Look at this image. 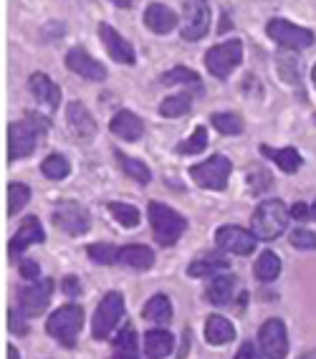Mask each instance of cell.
<instances>
[{"mask_svg": "<svg viewBox=\"0 0 316 359\" xmlns=\"http://www.w3.org/2000/svg\"><path fill=\"white\" fill-rule=\"evenodd\" d=\"M46 132H48V122L33 111H26L20 122L11 124L8 127V157H11V162L28 157Z\"/></svg>", "mask_w": 316, "mask_h": 359, "instance_id": "cell-1", "label": "cell"}, {"mask_svg": "<svg viewBox=\"0 0 316 359\" xmlns=\"http://www.w3.org/2000/svg\"><path fill=\"white\" fill-rule=\"evenodd\" d=\"M147 215H149V223H152L155 241L160 245H165V248L174 245L182 236H185L187 220L182 218L177 210H172L170 205H165V203H149Z\"/></svg>", "mask_w": 316, "mask_h": 359, "instance_id": "cell-2", "label": "cell"}, {"mask_svg": "<svg viewBox=\"0 0 316 359\" xmlns=\"http://www.w3.org/2000/svg\"><path fill=\"white\" fill-rule=\"evenodd\" d=\"M81 327H84V309L76 304H66V306L56 309L46 321V332L66 349H71L76 344Z\"/></svg>", "mask_w": 316, "mask_h": 359, "instance_id": "cell-3", "label": "cell"}, {"mask_svg": "<svg viewBox=\"0 0 316 359\" xmlns=\"http://www.w3.org/2000/svg\"><path fill=\"white\" fill-rule=\"evenodd\" d=\"M253 233L259 241H276L286 231L289 223V212L281 200H263L256 210H253Z\"/></svg>", "mask_w": 316, "mask_h": 359, "instance_id": "cell-4", "label": "cell"}, {"mask_svg": "<svg viewBox=\"0 0 316 359\" xmlns=\"http://www.w3.org/2000/svg\"><path fill=\"white\" fill-rule=\"evenodd\" d=\"M122 316H124V296L119 294V291H109V294L99 302L97 311H94V321H91L94 339L97 341L109 339L111 332L119 327Z\"/></svg>", "mask_w": 316, "mask_h": 359, "instance_id": "cell-5", "label": "cell"}, {"mask_svg": "<svg viewBox=\"0 0 316 359\" xmlns=\"http://www.w3.org/2000/svg\"><path fill=\"white\" fill-rule=\"evenodd\" d=\"M231 160L223 154H213L210 160L200 162V165L190 167V177L195 180V185L205 187V190H226L228 177H231Z\"/></svg>", "mask_w": 316, "mask_h": 359, "instance_id": "cell-6", "label": "cell"}, {"mask_svg": "<svg viewBox=\"0 0 316 359\" xmlns=\"http://www.w3.org/2000/svg\"><path fill=\"white\" fill-rule=\"evenodd\" d=\"M240 61H243V43L238 39H231L226 43L213 46L210 51L205 53V66L207 71L218 79H228L233 71L238 69Z\"/></svg>", "mask_w": 316, "mask_h": 359, "instance_id": "cell-7", "label": "cell"}, {"mask_svg": "<svg viewBox=\"0 0 316 359\" xmlns=\"http://www.w3.org/2000/svg\"><path fill=\"white\" fill-rule=\"evenodd\" d=\"M53 223L58 231H64L66 236H84L91 228V215L84 205H78L74 200H64L58 203L53 210Z\"/></svg>", "mask_w": 316, "mask_h": 359, "instance_id": "cell-8", "label": "cell"}, {"mask_svg": "<svg viewBox=\"0 0 316 359\" xmlns=\"http://www.w3.org/2000/svg\"><path fill=\"white\" fill-rule=\"evenodd\" d=\"M207 28H210V6H207V0H187L180 18V36L185 41H200L205 39Z\"/></svg>", "mask_w": 316, "mask_h": 359, "instance_id": "cell-9", "label": "cell"}, {"mask_svg": "<svg viewBox=\"0 0 316 359\" xmlns=\"http://www.w3.org/2000/svg\"><path fill=\"white\" fill-rule=\"evenodd\" d=\"M53 289H56L53 278H36V281L28 283L26 289H20V294H18L20 314H23V316L43 314L46 306L51 304Z\"/></svg>", "mask_w": 316, "mask_h": 359, "instance_id": "cell-10", "label": "cell"}, {"mask_svg": "<svg viewBox=\"0 0 316 359\" xmlns=\"http://www.w3.org/2000/svg\"><path fill=\"white\" fill-rule=\"evenodd\" d=\"M266 33L271 36V41H276L278 46H284V48H309L314 46V33L309 28H301L296 23H291V20L284 18H276L271 20L268 26H266Z\"/></svg>", "mask_w": 316, "mask_h": 359, "instance_id": "cell-11", "label": "cell"}, {"mask_svg": "<svg viewBox=\"0 0 316 359\" xmlns=\"http://www.w3.org/2000/svg\"><path fill=\"white\" fill-rule=\"evenodd\" d=\"M215 243L220 250L226 253H235V256H251L256 245H259V238L253 231H245L240 225H223L215 233Z\"/></svg>", "mask_w": 316, "mask_h": 359, "instance_id": "cell-12", "label": "cell"}, {"mask_svg": "<svg viewBox=\"0 0 316 359\" xmlns=\"http://www.w3.org/2000/svg\"><path fill=\"white\" fill-rule=\"evenodd\" d=\"M259 341L266 359H286L289 354V332L281 319L263 321V327L259 329Z\"/></svg>", "mask_w": 316, "mask_h": 359, "instance_id": "cell-13", "label": "cell"}, {"mask_svg": "<svg viewBox=\"0 0 316 359\" xmlns=\"http://www.w3.org/2000/svg\"><path fill=\"white\" fill-rule=\"evenodd\" d=\"M43 241H46L43 225H41V220L36 218V215H31V218L23 220V225L18 228V233L11 238V243H8V253H11V258H18L26 248L43 243Z\"/></svg>", "mask_w": 316, "mask_h": 359, "instance_id": "cell-14", "label": "cell"}, {"mask_svg": "<svg viewBox=\"0 0 316 359\" xmlns=\"http://www.w3.org/2000/svg\"><path fill=\"white\" fill-rule=\"evenodd\" d=\"M99 39H102L104 48H107V53H109L114 61H119V64H130V66L137 61L132 43L127 39H122L109 23H99Z\"/></svg>", "mask_w": 316, "mask_h": 359, "instance_id": "cell-15", "label": "cell"}, {"mask_svg": "<svg viewBox=\"0 0 316 359\" xmlns=\"http://www.w3.org/2000/svg\"><path fill=\"white\" fill-rule=\"evenodd\" d=\"M66 119H69V127L76 135V140L91 142L97 137V119L91 116V111L81 102H71L66 107Z\"/></svg>", "mask_w": 316, "mask_h": 359, "instance_id": "cell-16", "label": "cell"}, {"mask_svg": "<svg viewBox=\"0 0 316 359\" xmlns=\"http://www.w3.org/2000/svg\"><path fill=\"white\" fill-rule=\"evenodd\" d=\"M66 66L78 76L89 79V81H104L107 79V69L99 64L97 58H91L84 48H71L66 53Z\"/></svg>", "mask_w": 316, "mask_h": 359, "instance_id": "cell-17", "label": "cell"}, {"mask_svg": "<svg viewBox=\"0 0 316 359\" xmlns=\"http://www.w3.org/2000/svg\"><path fill=\"white\" fill-rule=\"evenodd\" d=\"M109 129H111V135H116L119 140L137 142V140H142V135H144V122L135 114V111L122 109L111 116Z\"/></svg>", "mask_w": 316, "mask_h": 359, "instance_id": "cell-18", "label": "cell"}, {"mask_svg": "<svg viewBox=\"0 0 316 359\" xmlns=\"http://www.w3.org/2000/svg\"><path fill=\"white\" fill-rule=\"evenodd\" d=\"M177 23H180L177 13H174L172 8L162 6V3H152V6H147V11H144V26H147L152 33L165 36V33L174 31Z\"/></svg>", "mask_w": 316, "mask_h": 359, "instance_id": "cell-19", "label": "cell"}, {"mask_svg": "<svg viewBox=\"0 0 316 359\" xmlns=\"http://www.w3.org/2000/svg\"><path fill=\"white\" fill-rule=\"evenodd\" d=\"M28 89L33 91V97L39 99V104H43L48 111L58 109V104H61V89H58L46 74H33V76L28 79Z\"/></svg>", "mask_w": 316, "mask_h": 359, "instance_id": "cell-20", "label": "cell"}, {"mask_svg": "<svg viewBox=\"0 0 316 359\" xmlns=\"http://www.w3.org/2000/svg\"><path fill=\"white\" fill-rule=\"evenodd\" d=\"M119 263L135 271H149L155 266V253H152V248L139 243L124 245V248H119Z\"/></svg>", "mask_w": 316, "mask_h": 359, "instance_id": "cell-21", "label": "cell"}, {"mask_svg": "<svg viewBox=\"0 0 316 359\" xmlns=\"http://www.w3.org/2000/svg\"><path fill=\"white\" fill-rule=\"evenodd\" d=\"M205 339H207V344H213V346L231 344V341L235 339V329H233V324L226 316L210 314L205 321Z\"/></svg>", "mask_w": 316, "mask_h": 359, "instance_id": "cell-22", "label": "cell"}, {"mask_svg": "<svg viewBox=\"0 0 316 359\" xmlns=\"http://www.w3.org/2000/svg\"><path fill=\"white\" fill-rule=\"evenodd\" d=\"M174 346V337L165 329H149L144 334V354L149 359H165Z\"/></svg>", "mask_w": 316, "mask_h": 359, "instance_id": "cell-23", "label": "cell"}, {"mask_svg": "<svg viewBox=\"0 0 316 359\" xmlns=\"http://www.w3.org/2000/svg\"><path fill=\"white\" fill-rule=\"evenodd\" d=\"M228 269V258L218 256V253H205L202 258L193 261L187 266V276L190 278H213L220 271Z\"/></svg>", "mask_w": 316, "mask_h": 359, "instance_id": "cell-24", "label": "cell"}, {"mask_svg": "<svg viewBox=\"0 0 316 359\" xmlns=\"http://www.w3.org/2000/svg\"><path fill=\"white\" fill-rule=\"evenodd\" d=\"M233 289H235V276H228V273L220 276L218 273V276H213L210 283H207L205 299L213 304V306H226L233 299Z\"/></svg>", "mask_w": 316, "mask_h": 359, "instance_id": "cell-25", "label": "cell"}, {"mask_svg": "<svg viewBox=\"0 0 316 359\" xmlns=\"http://www.w3.org/2000/svg\"><path fill=\"white\" fill-rule=\"evenodd\" d=\"M261 154H266V157H271L273 162H276L284 172L294 175L301 167V154L296 152L294 147H284V149H273L268 147V144H261Z\"/></svg>", "mask_w": 316, "mask_h": 359, "instance_id": "cell-26", "label": "cell"}, {"mask_svg": "<svg viewBox=\"0 0 316 359\" xmlns=\"http://www.w3.org/2000/svg\"><path fill=\"white\" fill-rule=\"evenodd\" d=\"M253 273L261 283H271L281 273V258L273 253V250H263L259 256V261L253 263Z\"/></svg>", "mask_w": 316, "mask_h": 359, "instance_id": "cell-27", "label": "cell"}, {"mask_svg": "<svg viewBox=\"0 0 316 359\" xmlns=\"http://www.w3.org/2000/svg\"><path fill=\"white\" fill-rule=\"evenodd\" d=\"M114 359H139V344L132 324H124V329L114 339Z\"/></svg>", "mask_w": 316, "mask_h": 359, "instance_id": "cell-28", "label": "cell"}, {"mask_svg": "<svg viewBox=\"0 0 316 359\" xmlns=\"http://www.w3.org/2000/svg\"><path fill=\"white\" fill-rule=\"evenodd\" d=\"M142 316L147 321H155V324H170L172 321V304L165 294H157L142 309Z\"/></svg>", "mask_w": 316, "mask_h": 359, "instance_id": "cell-29", "label": "cell"}, {"mask_svg": "<svg viewBox=\"0 0 316 359\" xmlns=\"http://www.w3.org/2000/svg\"><path fill=\"white\" fill-rule=\"evenodd\" d=\"M116 162H119V167L124 170V175L132 177L135 182H139V185H149V182H152V172H149V167L144 165V162L135 160V157H130V154H124V152H116Z\"/></svg>", "mask_w": 316, "mask_h": 359, "instance_id": "cell-30", "label": "cell"}, {"mask_svg": "<svg viewBox=\"0 0 316 359\" xmlns=\"http://www.w3.org/2000/svg\"><path fill=\"white\" fill-rule=\"evenodd\" d=\"M193 107V97L190 94H172L165 102L160 104V114L167 116V119H177V116H185Z\"/></svg>", "mask_w": 316, "mask_h": 359, "instance_id": "cell-31", "label": "cell"}, {"mask_svg": "<svg viewBox=\"0 0 316 359\" xmlns=\"http://www.w3.org/2000/svg\"><path fill=\"white\" fill-rule=\"evenodd\" d=\"M41 172L48 180H64L71 172V162L64 154H48L43 160V165H41Z\"/></svg>", "mask_w": 316, "mask_h": 359, "instance_id": "cell-32", "label": "cell"}, {"mask_svg": "<svg viewBox=\"0 0 316 359\" xmlns=\"http://www.w3.org/2000/svg\"><path fill=\"white\" fill-rule=\"evenodd\" d=\"M210 122H213V127L218 129L220 135H228V137L240 135L245 129L243 119L238 114H233V111H218V114L210 116Z\"/></svg>", "mask_w": 316, "mask_h": 359, "instance_id": "cell-33", "label": "cell"}, {"mask_svg": "<svg viewBox=\"0 0 316 359\" xmlns=\"http://www.w3.org/2000/svg\"><path fill=\"white\" fill-rule=\"evenodd\" d=\"M31 200V190L23 182H11L8 185V215H18Z\"/></svg>", "mask_w": 316, "mask_h": 359, "instance_id": "cell-34", "label": "cell"}, {"mask_svg": "<svg viewBox=\"0 0 316 359\" xmlns=\"http://www.w3.org/2000/svg\"><path fill=\"white\" fill-rule=\"evenodd\" d=\"M207 147V129L205 127H195V132L187 137L185 142L174 144V152L177 154H200Z\"/></svg>", "mask_w": 316, "mask_h": 359, "instance_id": "cell-35", "label": "cell"}, {"mask_svg": "<svg viewBox=\"0 0 316 359\" xmlns=\"http://www.w3.org/2000/svg\"><path fill=\"white\" fill-rule=\"evenodd\" d=\"M109 212L114 215V220L124 228H137L139 225V210L135 205H127V203H109Z\"/></svg>", "mask_w": 316, "mask_h": 359, "instance_id": "cell-36", "label": "cell"}, {"mask_svg": "<svg viewBox=\"0 0 316 359\" xmlns=\"http://www.w3.org/2000/svg\"><path fill=\"white\" fill-rule=\"evenodd\" d=\"M86 253H89L91 261L102 263V266H111V263L119 261V250L111 243H91L89 248H86Z\"/></svg>", "mask_w": 316, "mask_h": 359, "instance_id": "cell-37", "label": "cell"}, {"mask_svg": "<svg viewBox=\"0 0 316 359\" xmlns=\"http://www.w3.org/2000/svg\"><path fill=\"white\" fill-rule=\"evenodd\" d=\"M162 83L165 86H174V83H190V86H200V79H198V74L190 69H185V66H177V69H170L165 76H162ZM202 89V86H200Z\"/></svg>", "mask_w": 316, "mask_h": 359, "instance_id": "cell-38", "label": "cell"}, {"mask_svg": "<svg viewBox=\"0 0 316 359\" xmlns=\"http://www.w3.org/2000/svg\"><path fill=\"white\" fill-rule=\"evenodd\" d=\"M291 245L298 250H316V233L314 231H306V228H296V231L291 233Z\"/></svg>", "mask_w": 316, "mask_h": 359, "instance_id": "cell-39", "label": "cell"}, {"mask_svg": "<svg viewBox=\"0 0 316 359\" xmlns=\"http://www.w3.org/2000/svg\"><path fill=\"white\" fill-rule=\"evenodd\" d=\"M278 71H281V76L289 83H296L298 74H301V66H298L296 56H281L278 58Z\"/></svg>", "mask_w": 316, "mask_h": 359, "instance_id": "cell-40", "label": "cell"}, {"mask_svg": "<svg viewBox=\"0 0 316 359\" xmlns=\"http://www.w3.org/2000/svg\"><path fill=\"white\" fill-rule=\"evenodd\" d=\"M248 182H251L253 193H261L266 187H271V172H268V170H253Z\"/></svg>", "mask_w": 316, "mask_h": 359, "instance_id": "cell-41", "label": "cell"}, {"mask_svg": "<svg viewBox=\"0 0 316 359\" xmlns=\"http://www.w3.org/2000/svg\"><path fill=\"white\" fill-rule=\"evenodd\" d=\"M18 269H20V276H23V278H28V281H36V278L41 276L39 263H36V261H31V258H20Z\"/></svg>", "mask_w": 316, "mask_h": 359, "instance_id": "cell-42", "label": "cell"}, {"mask_svg": "<svg viewBox=\"0 0 316 359\" xmlns=\"http://www.w3.org/2000/svg\"><path fill=\"white\" fill-rule=\"evenodd\" d=\"M8 327H11V332H13V334H18V337L28 334V327H26V321H23V314H15V311H8Z\"/></svg>", "mask_w": 316, "mask_h": 359, "instance_id": "cell-43", "label": "cell"}, {"mask_svg": "<svg viewBox=\"0 0 316 359\" xmlns=\"http://www.w3.org/2000/svg\"><path fill=\"white\" fill-rule=\"evenodd\" d=\"M235 359H261V354H259V349H256L253 341H243L240 349L235 352Z\"/></svg>", "mask_w": 316, "mask_h": 359, "instance_id": "cell-44", "label": "cell"}, {"mask_svg": "<svg viewBox=\"0 0 316 359\" xmlns=\"http://www.w3.org/2000/svg\"><path fill=\"white\" fill-rule=\"evenodd\" d=\"M61 289H64V294L71 299V296H78V291H81V283H78L76 276H66L64 283H61Z\"/></svg>", "mask_w": 316, "mask_h": 359, "instance_id": "cell-45", "label": "cell"}, {"mask_svg": "<svg viewBox=\"0 0 316 359\" xmlns=\"http://www.w3.org/2000/svg\"><path fill=\"white\" fill-rule=\"evenodd\" d=\"M291 218L298 220V223H303V220H311L309 205H303V203H296V205L291 208Z\"/></svg>", "mask_w": 316, "mask_h": 359, "instance_id": "cell-46", "label": "cell"}, {"mask_svg": "<svg viewBox=\"0 0 316 359\" xmlns=\"http://www.w3.org/2000/svg\"><path fill=\"white\" fill-rule=\"evenodd\" d=\"M6 352H8V359H20V352L15 349L13 344H8V346H6Z\"/></svg>", "mask_w": 316, "mask_h": 359, "instance_id": "cell-47", "label": "cell"}, {"mask_svg": "<svg viewBox=\"0 0 316 359\" xmlns=\"http://www.w3.org/2000/svg\"><path fill=\"white\" fill-rule=\"evenodd\" d=\"M298 359H316V349H309V352H303Z\"/></svg>", "mask_w": 316, "mask_h": 359, "instance_id": "cell-48", "label": "cell"}, {"mask_svg": "<svg viewBox=\"0 0 316 359\" xmlns=\"http://www.w3.org/2000/svg\"><path fill=\"white\" fill-rule=\"evenodd\" d=\"M111 3H116V6H122V8H130L132 6V0H111Z\"/></svg>", "mask_w": 316, "mask_h": 359, "instance_id": "cell-49", "label": "cell"}, {"mask_svg": "<svg viewBox=\"0 0 316 359\" xmlns=\"http://www.w3.org/2000/svg\"><path fill=\"white\" fill-rule=\"evenodd\" d=\"M311 218L316 220V203H314V205H311Z\"/></svg>", "mask_w": 316, "mask_h": 359, "instance_id": "cell-50", "label": "cell"}, {"mask_svg": "<svg viewBox=\"0 0 316 359\" xmlns=\"http://www.w3.org/2000/svg\"><path fill=\"white\" fill-rule=\"evenodd\" d=\"M311 76H314V86H316V66H314V74H311Z\"/></svg>", "mask_w": 316, "mask_h": 359, "instance_id": "cell-51", "label": "cell"}]
</instances>
